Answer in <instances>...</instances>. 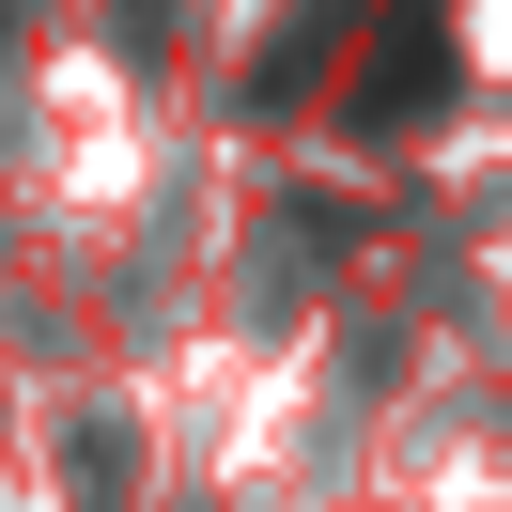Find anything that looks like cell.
Segmentation results:
<instances>
[{
    "label": "cell",
    "mask_w": 512,
    "mask_h": 512,
    "mask_svg": "<svg viewBox=\"0 0 512 512\" xmlns=\"http://www.w3.org/2000/svg\"><path fill=\"white\" fill-rule=\"evenodd\" d=\"M450 94V16L435 0H404V16H388L373 47H357V78H342V109L357 125H419V109Z\"/></svg>",
    "instance_id": "6da1fadb"
}]
</instances>
